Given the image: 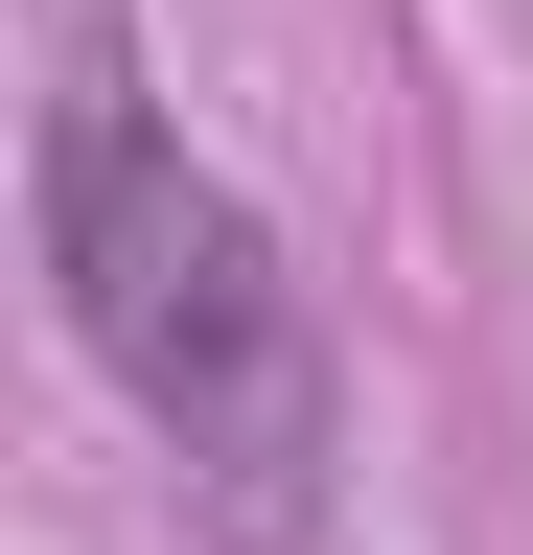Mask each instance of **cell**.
Segmentation results:
<instances>
[{"instance_id":"6da1fadb","label":"cell","mask_w":533,"mask_h":555,"mask_svg":"<svg viewBox=\"0 0 533 555\" xmlns=\"http://www.w3.org/2000/svg\"><path fill=\"white\" fill-rule=\"evenodd\" d=\"M24 208H47V301H71L93 393L210 486V532H232V555H325V463H348L325 301H302L279 208H255L232 163H186V116L140 93L116 24H71V69H47Z\"/></svg>"}]
</instances>
